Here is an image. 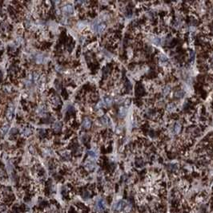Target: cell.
Here are the masks:
<instances>
[{
	"mask_svg": "<svg viewBox=\"0 0 213 213\" xmlns=\"http://www.w3.org/2000/svg\"><path fill=\"white\" fill-rule=\"evenodd\" d=\"M8 130H9V125L8 124H4V125L1 128V129H0V133H1L2 136H4L5 134H7Z\"/></svg>",
	"mask_w": 213,
	"mask_h": 213,
	"instance_id": "10",
	"label": "cell"
},
{
	"mask_svg": "<svg viewBox=\"0 0 213 213\" xmlns=\"http://www.w3.org/2000/svg\"><path fill=\"white\" fill-rule=\"evenodd\" d=\"M89 197H90V193L88 194V192H85V193L83 194V198L87 199V198H89Z\"/></svg>",
	"mask_w": 213,
	"mask_h": 213,
	"instance_id": "20",
	"label": "cell"
},
{
	"mask_svg": "<svg viewBox=\"0 0 213 213\" xmlns=\"http://www.w3.org/2000/svg\"><path fill=\"white\" fill-rule=\"evenodd\" d=\"M127 113V109L125 107H122L120 109V112H119V114L121 117H124Z\"/></svg>",
	"mask_w": 213,
	"mask_h": 213,
	"instance_id": "12",
	"label": "cell"
},
{
	"mask_svg": "<svg viewBox=\"0 0 213 213\" xmlns=\"http://www.w3.org/2000/svg\"><path fill=\"white\" fill-rule=\"evenodd\" d=\"M85 168H86V169H87L88 171H93L95 168V163L92 162V161H89V162L86 163Z\"/></svg>",
	"mask_w": 213,
	"mask_h": 213,
	"instance_id": "9",
	"label": "cell"
},
{
	"mask_svg": "<svg viewBox=\"0 0 213 213\" xmlns=\"http://www.w3.org/2000/svg\"><path fill=\"white\" fill-rule=\"evenodd\" d=\"M174 94H175V97H182L184 96L185 92L183 90H178L175 91Z\"/></svg>",
	"mask_w": 213,
	"mask_h": 213,
	"instance_id": "14",
	"label": "cell"
},
{
	"mask_svg": "<svg viewBox=\"0 0 213 213\" xmlns=\"http://www.w3.org/2000/svg\"><path fill=\"white\" fill-rule=\"evenodd\" d=\"M175 109H176V106L175 105V103H170V104H168L167 106V110L170 112H174L175 110Z\"/></svg>",
	"mask_w": 213,
	"mask_h": 213,
	"instance_id": "11",
	"label": "cell"
},
{
	"mask_svg": "<svg viewBox=\"0 0 213 213\" xmlns=\"http://www.w3.org/2000/svg\"><path fill=\"white\" fill-rule=\"evenodd\" d=\"M106 208V203L103 199H99L96 201L95 205V209L96 212H103V211H105Z\"/></svg>",
	"mask_w": 213,
	"mask_h": 213,
	"instance_id": "2",
	"label": "cell"
},
{
	"mask_svg": "<svg viewBox=\"0 0 213 213\" xmlns=\"http://www.w3.org/2000/svg\"><path fill=\"white\" fill-rule=\"evenodd\" d=\"M89 156L91 157V158H95L97 156H96V153H95V152H93V151H91V152H89Z\"/></svg>",
	"mask_w": 213,
	"mask_h": 213,
	"instance_id": "19",
	"label": "cell"
},
{
	"mask_svg": "<svg viewBox=\"0 0 213 213\" xmlns=\"http://www.w3.org/2000/svg\"><path fill=\"white\" fill-rule=\"evenodd\" d=\"M182 130V124L179 121H176L175 123H174L172 126V132L174 135H178L180 133Z\"/></svg>",
	"mask_w": 213,
	"mask_h": 213,
	"instance_id": "3",
	"label": "cell"
},
{
	"mask_svg": "<svg viewBox=\"0 0 213 213\" xmlns=\"http://www.w3.org/2000/svg\"><path fill=\"white\" fill-rule=\"evenodd\" d=\"M92 29L94 31H95L97 33H102L104 31V30L106 29V24L99 22V21H95L92 23Z\"/></svg>",
	"mask_w": 213,
	"mask_h": 213,
	"instance_id": "1",
	"label": "cell"
},
{
	"mask_svg": "<svg viewBox=\"0 0 213 213\" xmlns=\"http://www.w3.org/2000/svg\"><path fill=\"white\" fill-rule=\"evenodd\" d=\"M60 128H61V124L59 122H56L54 124V129L55 130L56 132H59V131L60 130Z\"/></svg>",
	"mask_w": 213,
	"mask_h": 213,
	"instance_id": "17",
	"label": "cell"
},
{
	"mask_svg": "<svg viewBox=\"0 0 213 213\" xmlns=\"http://www.w3.org/2000/svg\"><path fill=\"white\" fill-rule=\"evenodd\" d=\"M170 89H171V88H170L168 86H164L163 89V94H165V95H166V94L170 92Z\"/></svg>",
	"mask_w": 213,
	"mask_h": 213,
	"instance_id": "18",
	"label": "cell"
},
{
	"mask_svg": "<svg viewBox=\"0 0 213 213\" xmlns=\"http://www.w3.org/2000/svg\"><path fill=\"white\" fill-rule=\"evenodd\" d=\"M159 59H160V62L164 63V62H167V61H168V57H167L166 54H161L160 55V57H159Z\"/></svg>",
	"mask_w": 213,
	"mask_h": 213,
	"instance_id": "15",
	"label": "cell"
},
{
	"mask_svg": "<svg viewBox=\"0 0 213 213\" xmlns=\"http://www.w3.org/2000/svg\"><path fill=\"white\" fill-rule=\"evenodd\" d=\"M63 12L64 14L70 15L74 12V7H73L71 5H66L63 8Z\"/></svg>",
	"mask_w": 213,
	"mask_h": 213,
	"instance_id": "7",
	"label": "cell"
},
{
	"mask_svg": "<svg viewBox=\"0 0 213 213\" xmlns=\"http://www.w3.org/2000/svg\"><path fill=\"white\" fill-rule=\"evenodd\" d=\"M52 103L55 105V106H58L59 104H60V100L59 97H54V98L52 99Z\"/></svg>",
	"mask_w": 213,
	"mask_h": 213,
	"instance_id": "16",
	"label": "cell"
},
{
	"mask_svg": "<svg viewBox=\"0 0 213 213\" xmlns=\"http://www.w3.org/2000/svg\"><path fill=\"white\" fill-rule=\"evenodd\" d=\"M14 114V106L13 105H10V106L7 109V117L9 121H11Z\"/></svg>",
	"mask_w": 213,
	"mask_h": 213,
	"instance_id": "6",
	"label": "cell"
},
{
	"mask_svg": "<svg viewBox=\"0 0 213 213\" xmlns=\"http://www.w3.org/2000/svg\"><path fill=\"white\" fill-rule=\"evenodd\" d=\"M44 60V56L41 54H39L35 56V61L37 63H42Z\"/></svg>",
	"mask_w": 213,
	"mask_h": 213,
	"instance_id": "13",
	"label": "cell"
},
{
	"mask_svg": "<svg viewBox=\"0 0 213 213\" xmlns=\"http://www.w3.org/2000/svg\"><path fill=\"white\" fill-rule=\"evenodd\" d=\"M91 124H92V121H91L90 118L85 117L83 121V123H82V126H83V128H84V129H88L91 127Z\"/></svg>",
	"mask_w": 213,
	"mask_h": 213,
	"instance_id": "8",
	"label": "cell"
},
{
	"mask_svg": "<svg viewBox=\"0 0 213 213\" xmlns=\"http://www.w3.org/2000/svg\"><path fill=\"white\" fill-rule=\"evenodd\" d=\"M112 103H113V99L111 98V97H105V98H103V101L100 102V106H102V107H107V106H111L112 105Z\"/></svg>",
	"mask_w": 213,
	"mask_h": 213,
	"instance_id": "5",
	"label": "cell"
},
{
	"mask_svg": "<svg viewBox=\"0 0 213 213\" xmlns=\"http://www.w3.org/2000/svg\"><path fill=\"white\" fill-rule=\"evenodd\" d=\"M127 206V203L124 200H120L119 202H117L114 206V210L115 211H118L120 212L122 210H123L125 208V207Z\"/></svg>",
	"mask_w": 213,
	"mask_h": 213,
	"instance_id": "4",
	"label": "cell"
}]
</instances>
